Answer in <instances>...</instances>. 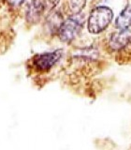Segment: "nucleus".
I'll list each match as a JSON object with an SVG mask.
<instances>
[{
	"mask_svg": "<svg viewBox=\"0 0 131 150\" xmlns=\"http://www.w3.org/2000/svg\"><path fill=\"white\" fill-rule=\"evenodd\" d=\"M113 13L108 7H96L91 11L88 18V30L97 34L105 30L112 20Z\"/></svg>",
	"mask_w": 131,
	"mask_h": 150,
	"instance_id": "1",
	"label": "nucleus"
},
{
	"mask_svg": "<svg viewBox=\"0 0 131 150\" xmlns=\"http://www.w3.org/2000/svg\"><path fill=\"white\" fill-rule=\"evenodd\" d=\"M84 23V17L80 14H75L68 18L62 23L58 29V36L60 40L65 42H70L75 38L82 28Z\"/></svg>",
	"mask_w": 131,
	"mask_h": 150,
	"instance_id": "2",
	"label": "nucleus"
},
{
	"mask_svg": "<svg viewBox=\"0 0 131 150\" xmlns=\"http://www.w3.org/2000/svg\"><path fill=\"white\" fill-rule=\"evenodd\" d=\"M63 54L62 50H56L50 53L39 54L34 56L33 65L39 71H47L57 63Z\"/></svg>",
	"mask_w": 131,
	"mask_h": 150,
	"instance_id": "3",
	"label": "nucleus"
},
{
	"mask_svg": "<svg viewBox=\"0 0 131 150\" xmlns=\"http://www.w3.org/2000/svg\"><path fill=\"white\" fill-rule=\"evenodd\" d=\"M131 43V30L123 29L116 32L110 39V47L113 50H120Z\"/></svg>",
	"mask_w": 131,
	"mask_h": 150,
	"instance_id": "4",
	"label": "nucleus"
},
{
	"mask_svg": "<svg viewBox=\"0 0 131 150\" xmlns=\"http://www.w3.org/2000/svg\"><path fill=\"white\" fill-rule=\"evenodd\" d=\"M45 11L44 0H32L26 11V19L31 23H35L39 20Z\"/></svg>",
	"mask_w": 131,
	"mask_h": 150,
	"instance_id": "5",
	"label": "nucleus"
},
{
	"mask_svg": "<svg viewBox=\"0 0 131 150\" xmlns=\"http://www.w3.org/2000/svg\"><path fill=\"white\" fill-rule=\"evenodd\" d=\"M115 25L121 30L127 29V27L131 25V5L125 7L120 13V15L117 17Z\"/></svg>",
	"mask_w": 131,
	"mask_h": 150,
	"instance_id": "6",
	"label": "nucleus"
},
{
	"mask_svg": "<svg viewBox=\"0 0 131 150\" xmlns=\"http://www.w3.org/2000/svg\"><path fill=\"white\" fill-rule=\"evenodd\" d=\"M85 4V0H72L71 9L74 13H79Z\"/></svg>",
	"mask_w": 131,
	"mask_h": 150,
	"instance_id": "7",
	"label": "nucleus"
},
{
	"mask_svg": "<svg viewBox=\"0 0 131 150\" xmlns=\"http://www.w3.org/2000/svg\"><path fill=\"white\" fill-rule=\"evenodd\" d=\"M7 1L11 7L16 8V7L21 6V5L25 2V0H7Z\"/></svg>",
	"mask_w": 131,
	"mask_h": 150,
	"instance_id": "8",
	"label": "nucleus"
}]
</instances>
